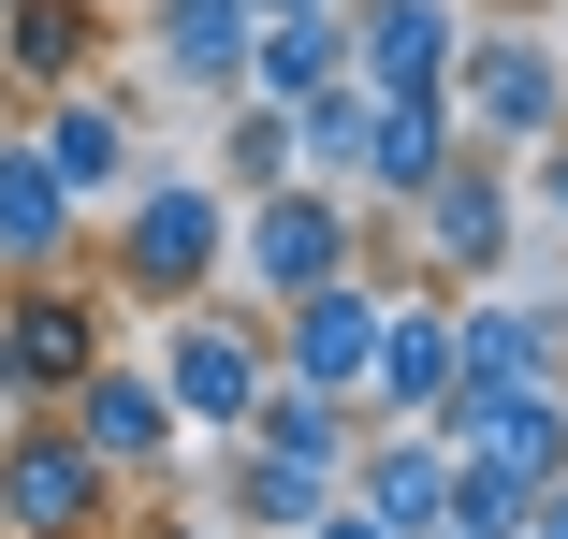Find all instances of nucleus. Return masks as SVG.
<instances>
[{
    "label": "nucleus",
    "instance_id": "f257e3e1",
    "mask_svg": "<svg viewBox=\"0 0 568 539\" xmlns=\"http://www.w3.org/2000/svg\"><path fill=\"white\" fill-rule=\"evenodd\" d=\"M88 277L118 292L132 321L204 306L219 277H234V190H219V175H132L118 204H88Z\"/></svg>",
    "mask_w": 568,
    "mask_h": 539
},
{
    "label": "nucleus",
    "instance_id": "f03ea898",
    "mask_svg": "<svg viewBox=\"0 0 568 539\" xmlns=\"http://www.w3.org/2000/svg\"><path fill=\"white\" fill-rule=\"evenodd\" d=\"M146 365H161V394H175L190 438H248V408H263V379H277L263 306H248L234 277H219L204 306H161V321H146Z\"/></svg>",
    "mask_w": 568,
    "mask_h": 539
},
{
    "label": "nucleus",
    "instance_id": "7ed1b4c3",
    "mask_svg": "<svg viewBox=\"0 0 568 539\" xmlns=\"http://www.w3.org/2000/svg\"><path fill=\"white\" fill-rule=\"evenodd\" d=\"M437 102H452V132L467 146H539L554 118H568V44L539 30V16H467V44H452V73H437Z\"/></svg>",
    "mask_w": 568,
    "mask_h": 539
},
{
    "label": "nucleus",
    "instance_id": "20e7f679",
    "mask_svg": "<svg viewBox=\"0 0 568 539\" xmlns=\"http://www.w3.org/2000/svg\"><path fill=\"white\" fill-rule=\"evenodd\" d=\"M132 525V481L102 467L59 408H30L16 438H0V539H118Z\"/></svg>",
    "mask_w": 568,
    "mask_h": 539
},
{
    "label": "nucleus",
    "instance_id": "39448f33",
    "mask_svg": "<svg viewBox=\"0 0 568 539\" xmlns=\"http://www.w3.org/2000/svg\"><path fill=\"white\" fill-rule=\"evenodd\" d=\"M394 220H408V263H423L437 292H481V277L510 263V234H525V204H510V161H496V146H452Z\"/></svg>",
    "mask_w": 568,
    "mask_h": 539
},
{
    "label": "nucleus",
    "instance_id": "423d86ee",
    "mask_svg": "<svg viewBox=\"0 0 568 539\" xmlns=\"http://www.w3.org/2000/svg\"><path fill=\"white\" fill-rule=\"evenodd\" d=\"M351 190H306V175H277V190H248L234 204V292L248 306H292V292H321V277H351Z\"/></svg>",
    "mask_w": 568,
    "mask_h": 539
},
{
    "label": "nucleus",
    "instance_id": "0eeeda50",
    "mask_svg": "<svg viewBox=\"0 0 568 539\" xmlns=\"http://www.w3.org/2000/svg\"><path fill=\"white\" fill-rule=\"evenodd\" d=\"M423 423L452 438V467H467V481H510V496L568 467V394H554V379H452Z\"/></svg>",
    "mask_w": 568,
    "mask_h": 539
},
{
    "label": "nucleus",
    "instance_id": "6e6552de",
    "mask_svg": "<svg viewBox=\"0 0 568 539\" xmlns=\"http://www.w3.org/2000/svg\"><path fill=\"white\" fill-rule=\"evenodd\" d=\"M59 423H73V438L118 467L132 496H161V481L190 467V423H175V394H161V365H146V350H102V365L59 394Z\"/></svg>",
    "mask_w": 568,
    "mask_h": 539
},
{
    "label": "nucleus",
    "instance_id": "1a4fd4ad",
    "mask_svg": "<svg viewBox=\"0 0 568 539\" xmlns=\"http://www.w3.org/2000/svg\"><path fill=\"white\" fill-rule=\"evenodd\" d=\"M263 350H277V379H306V394H335V408H365V365H379V277L351 263V277H321V292L263 306Z\"/></svg>",
    "mask_w": 568,
    "mask_h": 539
},
{
    "label": "nucleus",
    "instance_id": "9d476101",
    "mask_svg": "<svg viewBox=\"0 0 568 539\" xmlns=\"http://www.w3.org/2000/svg\"><path fill=\"white\" fill-rule=\"evenodd\" d=\"M30 146L59 161L73 204H118V190L146 175V118H132V88H102V73H73V88L30 102Z\"/></svg>",
    "mask_w": 568,
    "mask_h": 539
},
{
    "label": "nucleus",
    "instance_id": "9b49d317",
    "mask_svg": "<svg viewBox=\"0 0 568 539\" xmlns=\"http://www.w3.org/2000/svg\"><path fill=\"white\" fill-rule=\"evenodd\" d=\"M452 394V292L437 277H394L379 292V365H365V423H423Z\"/></svg>",
    "mask_w": 568,
    "mask_h": 539
},
{
    "label": "nucleus",
    "instance_id": "f8f14e48",
    "mask_svg": "<svg viewBox=\"0 0 568 539\" xmlns=\"http://www.w3.org/2000/svg\"><path fill=\"white\" fill-rule=\"evenodd\" d=\"M59 263H88V204L59 190L30 118H0V277H59Z\"/></svg>",
    "mask_w": 568,
    "mask_h": 539
},
{
    "label": "nucleus",
    "instance_id": "ddd939ff",
    "mask_svg": "<svg viewBox=\"0 0 568 539\" xmlns=\"http://www.w3.org/2000/svg\"><path fill=\"white\" fill-rule=\"evenodd\" d=\"M204 510L234 525V539H306V525L335 510V467H306V452H263V438H219V481H204Z\"/></svg>",
    "mask_w": 568,
    "mask_h": 539
},
{
    "label": "nucleus",
    "instance_id": "4468645a",
    "mask_svg": "<svg viewBox=\"0 0 568 539\" xmlns=\"http://www.w3.org/2000/svg\"><path fill=\"white\" fill-rule=\"evenodd\" d=\"M248 0H146V44H161V102H234L248 88Z\"/></svg>",
    "mask_w": 568,
    "mask_h": 539
},
{
    "label": "nucleus",
    "instance_id": "2eb2a0df",
    "mask_svg": "<svg viewBox=\"0 0 568 539\" xmlns=\"http://www.w3.org/2000/svg\"><path fill=\"white\" fill-rule=\"evenodd\" d=\"M467 44V0H351V88H437Z\"/></svg>",
    "mask_w": 568,
    "mask_h": 539
},
{
    "label": "nucleus",
    "instance_id": "dca6fc26",
    "mask_svg": "<svg viewBox=\"0 0 568 539\" xmlns=\"http://www.w3.org/2000/svg\"><path fill=\"white\" fill-rule=\"evenodd\" d=\"M452 146H467V132H452L437 88H365V161H351V190H365V204H408Z\"/></svg>",
    "mask_w": 568,
    "mask_h": 539
},
{
    "label": "nucleus",
    "instance_id": "f3484780",
    "mask_svg": "<svg viewBox=\"0 0 568 539\" xmlns=\"http://www.w3.org/2000/svg\"><path fill=\"white\" fill-rule=\"evenodd\" d=\"M102 73V0H0V102H44Z\"/></svg>",
    "mask_w": 568,
    "mask_h": 539
},
{
    "label": "nucleus",
    "instance_id": "a211bd4d",
    "mask_svg": "<svg viewBox=\"0 0 568 539\" xmlns=\"http://www.w3.org/2000/svg\"><path fill=\"white\" fill-rule=\"evenodd\" d=\"M351 73V0H335V16H263L248 30V88L263 102H306V88H335Z\"/></svg>",
    "mask_w": 568,
    "mask_h": 539
},
{
    "label": "nucleus",
    "instance_id": "6ab92c4d",
    "mask_svg": "<svg viewBox=\"0 0 568 539\" xmlns=\"http://www.w3.org/2000/svg\"><path fill=\"white\" fill-rule=\"evenodd\" d=\"M204 118H219V161H204V175L234 190V204L292 175V102H263V88H234V102H204Z\"/></svg>",
    "mask_w": 568,
    "mask_h": 539
},
{
    "label": "nucleus",
    "instance_id": "aec40b11",
    "mask_svg": "<svg viewBox=\"0 0 568 539\" xmlns=\"http://www.w3.org/2000/svg\"><path fill=\"white\" fill-rule=\"evenodd\" d=\"M248 438H263V452H306V467H351V438H365V408H335V394H306V379H263V408H248Z\"/></svg>",
    "mask_w": 568,
    "mask_h": 539
},
{
    "label": "nucleus",
    "instance_id": "412c9836",
    "mask_svg": "<svg viewBox=\"0 0 568 539\" xmlns=\"http://www.w3.org/2000/svg\"><path fill=\"white\" fill-rule=\"evenodd\" d=\"M351 161H365V88L335 73V88L292 102V175H306V190H351Z\"/></svg>",
    "mask_w": 568,
    "mask_h": 539
},
{
    "label": "nucleus",
    "instance_id": "4be33fe9",
    "mask_svg": "<svg viewBox=\"0 0 568 539\" xmlns=\"http://www.w3.org/2000/svg\"><path fill=\"white\" fill-rule=\"evenodd\" d=\"M510 204H525V234H568V118L539 146H510Z\"/></svg>",
    "mask_w": 568,
    "mask_h": 539
},
{
    "label": "nucleus",
    "instance_id": "5701e85b",
    "mask_svg": "<svg viewBox=\"0 0 568 539\" xmlns=\"http://www.w3.org/2000/svg\"><path fill=\"white\" fill-rule=\"evenodd\" d=\"M118 539H234V525H219V510H146V496H132V525H118Z\"/></svg>",
    "mask_w": 568,
    "mask_h": 539
},
{
    "label": "nucleus",
    "instance_id": "b1692460",
    "mask_svg": "<svg viewBox=\"0 0 568 539\" xmlns=\"http://www.w3.org/2000/svg\"><path fill=\"white\" fill-rule=\"evenodd\" d=\"M510 539H568V467H554V481H525V525H510Z\"/></svg>",
    "mask_w": 568,
    "mask_h": 539
},
{
    "label": "nucleus",
    "instance_id": "393cba45",
    "mask_svg": "<svg viewBox=\"0 0 568 539\" xmlns=\"http://www.w3.org/2000/svg\"><path fill=\"white\" fill-rule=\"evenodd\" d=\"M306 539H394V525H365V510H351V496H335V510H321V525H306Z\"/></svg>",
    "mask_w": 568,
    "mask_h": 539
},
{
    "label": "nucleus",
    "instance_id": "a878e982",
    "mask_svg": "<svg viewBox=\"0 0 568 539\" xmlns=\"http://www.w3.org/2000/svg\"><path fill=\"white\" fill-rule=\"evenodd\" d=\"M248 16H335V0H248Z\"/></svg>",
    "mask_w": 568,
    "mask_h": 539
}]
</instances>
